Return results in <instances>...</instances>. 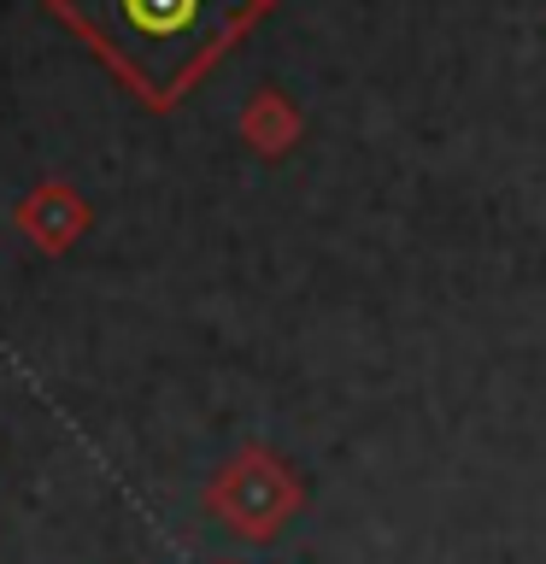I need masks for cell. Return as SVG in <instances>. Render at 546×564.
<instances>
[{
	"instance_id": "1",
	"label": "cell",
	"mask_w": 546,
	"mask_h": 564,
	"mask_svg": "<svg viewBox=\"0 0 546 564\" xmlns=\"http://www.w3.org/2000/svg\"><path fill=\"white\" fill-rule=\"evenodd\" d=\"M148 100H171L259 0H53Z\"/></svg>"
}]
</instances>
